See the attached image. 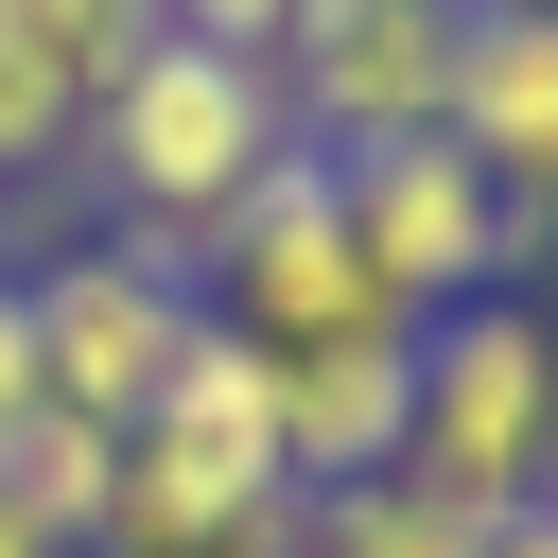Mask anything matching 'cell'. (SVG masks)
Segmentation results:
<instances>
[{"label": "cell", "instance_id": "7c38bea8", "mask_svg": "<svg viewBox=\"0 0 558 558\" xmlns=\"http://www.w3.org/2000/svg\"><path fill=\"white\" fill-rule=\"evenodd\" d=\"M0 35H17L70 105H105V87H122V52L157 35V0H0Z\"/></svg>", "mask_w": 558, "mask_h": 558}, {"label": "cell", "instance_id": "3957f363", "mask_svg": "<svg viewBox=\"0 0 558 558\" xmlns=\"http://www.w3.org/2000/svg\"><path fill=\"white\" fill-rule=\"evenodd\" d=\"M262 506H296V471H279V366L244 331H192L174 384L122 418V488H105V541L87 558H174V541L262 523Z\"/></svg>", "mask_w": 558, "mask_h": 558}, {"label": "cell", "instance_id": "6da1fadb", "mask_svg": "<svg viewBox=\"0 0 558 558\" xmlns=\"http://www.w3.org/2000/svg\"><path fill=\"white\" fill-rule=\"evenodd\" d=\"M296 157V105H279V70L262 52H209V35H140L122 52V87L87 105V140H70V174L105 192V227L122 244H157V262H192L262 174Z\"/></svg>", "mask_w": 558, "mask_h": 558}, {"label": "cell", "instance_id": "8fae6325", "mask_svg": "<svg viewBox=\"0 0 558 558\" xmlns=\"http://www.w3.org/2000/svg\"><path fill=\"white\" fill-rule=\"evenodd\" d=\"M0 488H35L70 541H105V488H122V436L105 418H70V401H35L17 436H0Z\"/></svg>", "mask_w": 558, "mask_h": 558}, {"label": "cell", "instance_id": "5bb4252c", "mask_svg": "<svg viewBox=\"0 0 558 558\" xmlns=\"http://www.w3.org/2000/svg\"><path fill=\"white\" fill-rule=\"evenodd\" d=\"M52 401V366H35V296H17V262H0V436Z\"/></svg>", "mask_w": 558, "mask_h": 558}, {"label": "cell", "instance_id": "52a82bcc", "mask_svg": "<svg viewBox=\"0 0 558 558\" xmlns=\"http://www.w3.org/2000/svg\"><path fill=\"white\" fill-rule=\"evenodd\" d=\"M453 35H471V0H296L262 70H279L296 140L349 157V140H436V105H453Z\"/></svg>", "mask_w": 558, "mask_h": 558}, {"label": "cell", "instance_id": "9c48e42d", "mask_svg": "<svg viewBox=\"0 0 558 558\" xmlns=\"http://www.w3.org/2000/svg\"><path fill=\"white\" fill-rule=\"evenodd\" d=\"M262 366H279V471H296V506H314V488H366V471H401L418 331H331V349H262Z\"/></svg>", "mask_w": 558, "mask_h": 558}, {"label": "cell", "instance_id": "e0dca14e", "mask_svg": "<svg viewBox=\"0 0 558 558\" xmlns=\"http://www.w3.org/2000/svg\"><path fill=\"white\" fill-rule=\"evenodd\" d=\"M174 558H296V506H262V523H209V541H174Z\"/></svg>", "mask_w": 558, "mask_h": 558}, {"label": "cell", "instance_id": "ba28073f", "mask_svg": "<svg viewBox=\"0 0 558 558\" xmlns=\"http://www.w3.org/2000/svg\"><path fill=\"white\" fill-rule=\"evenodd\" d=\"M436 140H453L506 209H541V227H558V17H541V0H471Z\"/></svg>", "mask_w": 558, "mask_h": 558}, {"label": "cell", "instance_id": "d6986e66", "mask_svg": "<svg viewBox=\"0 0 558 558\" xmlns=\"http://www.w3.org/2000/svg\"><path fill=\"white\" fill-rule=\"evenodd\" d=\"M541 17H558V0H541Z\"/></svg>", "mask_w": 558, "mask_h": 558}, {"label": "cell", "instance_id": "9a60e30c", "mask_svg": "<svg viewBox=\"0 0 558 558\" xmlns=\"http://www.w3.org/2000/svg\"><path fill=\"white\" fill-rule=\"evenodd\" d=\"M296 0H157V35H209V52H279Z\"/></svg>", "mask_w": 558, "mask_h": 558}, {"label": "cell", "instance_id": "ac0fdd59", "mask_svg": "<svg viewBox=\"0 0 558 558\" xmlns=\"http://www.w3.org/2000/svg\"><path fill=\"white\" fill-rule=\"evenodd\" d=\"M471 558H558V506H506V523H488Z\"/></svg>", "mask_w": 558, "mask_h": 558}, {"label": "cell", "instance_id": "4fadbf2b", "mask_svg": "<svg viewBox=\"0 0 558 558\" xmlns=\"http://www.w3.org/2000/svg\"><path fill=\"white\" fill-rule=\"evenodd\" d=\"M70 140H87V105H70V87H52V70L0 35V192H17V174H52Z\"/></svg>", "mask_w": 558, "mask_h": 558}, {"label": "cell", "instance_id": "30bf717a", "mask_svg": "<svg viewBox=\"0 0 558 558\" xmlns=\"http://www.w3.org/2000/svg\"><path fill=\"white\" fill-rule=\"evenodd\" d=\"M488 523L471 506H436V488H401V471H366V488H314L296 506V558H471Z\"/></svg>", "mask_w": 558, "mask_h": 558}, {"label": "cell", "instance_id": "277c9868", "mask_svg": "<svg viewBox=\"0 0 558 558\" xmlns=\"http://www.w3.org/2000/svg\"><path fill=\"white\" fill-rule=\"evenodd\" d=\"M192 296H209V331H244V349H331V331H418L384 279H366V244H349V192H331V157L296 140L209 244H192Z\"/></svg>", "mask_w": 558, "mask_h": 558}, {"label": "cell", "instance_id": "2e32d148", "mask_svg": "<svg viewBox=\"0 0 558 558\" xmlns=\"http://www.w3.org/2000/svg\"><path fill=\"white\" fill-rule=\"evenodd\" d=\"M0 558H87V541H70V523H52L35 488H0Z\"/></svg>", "mask_w": 558, "mask_h": 558}, {"label": "cell", "instance_id": "7a4b0ae2", "mask_svg": "<svg viewBox=\"0 0 558 558\" xmlns=\"http://www.w3.org/2000/svg\"><path fill=\"white\" fill-rule=\"evenodd\" d=\"M401 488H436V506H471V523L558 506V314H541V296H453V314H418Z\"/></svg>", "mask_w": 558, "mask_h": 558}, {"label": "cell", "instance_id": "5b68a950", "mask_svg": "<svg viewBox=\"0 0 558 558\" xmlns=\"http://www.w3.org/2000/svg\"><path fill=\"white\" fill-rule=\"evenodd\" d=\"M331 192H349V244H366V279L401 296V314H453V296H506L558 227L541 209H506L453 140H349L331 157Z\"/></svg>", "mask_w": 558, "mask_h": 558}, {"label": "cell", "instance_id": "8992f818", "mask_svg": "<svg viewBox=\"0 0 558 558\" xmlns=\"http://www.w3.org/2000/svg\"><path fill=\"white\" fill-rule=\"evenodd\" d=\"M17 296H35V366H52V401L70 418H140L157 384H174V349L209 331V296H192V262H157V244H52V262H17Z\"/></svg>", "mask_w": 558, "mask_h": 558}]
</instances>
